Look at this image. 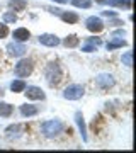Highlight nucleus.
Instances as JSON below:
<instances>
[{"label":"nucleus","mask_w":136,"mask_h":153,"mask_svg":"<svg viewBox=\"0 0 136 153\" xmlns=\"http://www.w3.org/2000/svg\"><path fill=\"white\" fill-rule=\"evenodd\" d=\"M41 129H43L44 136L53 138V136H56V134H60V133L63 131V124H61V123H60L58 119L46 121V123H43V126H41Z\"/></svg>","instance_id":"obj_1"},{"label":"nucleus","mask_w":136,"mask_h":153,"mask_svg":"<svg viewBox=\"0 0 136 153\" xmlns=\"http://www.w3.org/2000/svg\"><path fill=\"white\" fill-rule=\"evenodd\" d=\"M44 76H46V80H48L49 85H56V83L61 80L60 65H58V63H49L46 71H44Z\"/></svg>","instance_id":"obj_2"},{"label":"nucleus","mask_w":136,"mask_h":153,"mask_svg":"<svg viewBox=\"0 0 136 153\" xmlns=\"http://www.w3.org/2000/svg\"><path fill=\"white\" fill-rule=\"evenodd\" d=\"M33 68H34V65H33V61L31 60H21L16 65V75L24 78V76H27V75L33 73Z\"/></svg>","instance_id":"obj_3"},{"label":"nucleus","mask_w":136,"mask_h":153,"mask_svg":"<svg viewBox=\"0 0 136 153\" xmlns=\"http://www.w3.org/2000/svg\"><path fill=\"white\" fill-rule=\"evenodd\" d=\"M82 95H83V87L82 85H70L63 92V97L68 99V100H78Z\"/></svg>","instance_id":"obj_4"},{"label":"nucleus","mask_w":136,"mask_h":153,"mask_svg":"<svg viewBox=\"0 0 136 153\" xmlns=\"http://www.w3.org/2000/svg\"><path fill=\"white\" fill-rule=\"evenodd\" d=\"M85 26H87V29L90 33H100L104 29V24L99 17H88L87 21H85Z\"/></svg>","instance_id":"obj_5"},{"label":"nucleus","mask_w":136,"mask_h":153,"mask_svg":"<svg viewBox=\"0 0 136 153\" xmlns=\"http://www.w3.org/2000/svg\"><path fill=\"white\" fill-rule=\"evenodd\" d=\"M39 43L44 44V46L53 48V46H58V44H60V39L56 38L54 34H41V36H39Z\"/></svg>","instance_id":"obj_6"},{"label":"nucleus","mask_w":136,"mask_h":153,"mask_svg":"<svg viewBox=\"0 0 136 153\" xmlns=\"http://www.w3.org/2000/svg\"><path fill=\"white\" fill-rule=\"evenodd\" d=\"M97 85L102 88H109V87L114 85V78L111 75H107V73H102V75L97 76Z\"/></svg>","instance_id":"obj_7"},{"label":"nucleus","mask_w":136,"mask_h":153,"mask_svg":"<svg viewBox=\"0 0 136 153\" xmlns=\"http://www.w3.org/2000/svg\"><path fill=\"white\" fill-rule=\"evenodd\" d=\"M26 95L29 99H33V100H43L44 99V92L39 87H27Z\"/></svg>","instance_id":"obj_8"},{"label":"nucleus","mask_w":136,"mask_h":153,"mask_svg":"<svg viewBox=\"0 0 136 153\" xmlns=\"http://www.w3.org/2000/svg\"><path fill=\"white\" fill-rule=\"evenodd\" d=\"M7 51H9L12 56H22L24 51H26V46H24V44H19V43H10L7 46Z\"/></svg>","instance_id":"obj_9"},{"label":"nucleus","mask_w":136,"mask_h":153,"mask_svg":"<svg viewBox=\"0 0 136 153\" xmlns=\"http://www.w3.org/2000/svg\"><path fill=\"white\" fill-rule=\"evenodd\" d=\"M75 121L77 124H78V129L82 133V138H83V141H87V129H85V121H83V116L80 112H77L75 114Z\"/></svg>","instance_id":"obj_10"},{"label":"nucleus","mask_w":136,"mask_h":153,"mask_svg":"<svg viewBox=\"0 0 136 153\" xmlns=\"http://www.w3.org/2000/svg\"><path fill=\"white\" fill-rule=\"evenodd\" d=\"M99 44H100V39H88L87 43L83 44V48H82V51H85V53H90V51H95V49H97V46Z\"/></svg>","instance_id":"obj_11"},{"label":"nucleus","mask_w":136,"mask_h":153,"mask_svg":"<svg viewBox=\"0 0 136 153\" xmlns=\"http://www.w3.org/2000/svg\"><path fill=\"white\" fill-rule=\"evenodd\" d=\"M29 36H31V34H29V31H27V29H24V27L16 29V31H14V39H16V41H19V43H21V41H27V39H29Z\"/></svg>","instance_id":"obj_12"},{"label":"nucleus","mask_w":136,"mask_h":153,"mask_svg":"<svg viewBox=\"0 0 136 153\" xmlns=\"http://www.w3.org/2000/svg\"><path fill=\"white\" fill-rule=\"evenodd\" d=\"M14 112V105L7 104V102H0V116L2 117H9Z\"/></svg>","instance_id":"obj_13"},{"label":"nucleus","mask_w":136,"mask_h":153,"mask_svg":"<svg viewBox=\"0 0 136 153\" xmlns=\"http://www.w3.org/2000/svg\"><path fill=\"white\" fill-rule=\"evenodd\" d=\"M21 112L22 116H34V114H38V107L36 105H31V104H26V105H21Z\"/></svg>","instance_id":"obj_14"},{"label":"nucleus","mask_w":136,"mask_h":153,"mask_svg":"<svg viewBox=\"0 0 136 153\" xmlns=\"http://www.w3.org/2000/svg\"><path fill=\"white\" fill-rule=\"evenodd\" d=\"M9 5H10L14 10H24V9L27 7V2L26 0H10Z\"/></svg>","instance_id":"obj_15"},{"label":"nucleus","mask_w":136,"mask_h":153,"mask_svg":"<svg viewBox=\"0 0 136 153\" xmlns=\"http://www.w3.org/2000/svg\"><path fill=\"white\" fill-rule=\"evenodd\" d=\"M61 19L68 24H75L78 21V16H77L75 12H65V14H61Z\"/></svg>","instance_id":"obj_16"},{"label":"nucleus","mask_w":136,"mask_h":153,"mask_svg":"<svg viewBox=\"0 0 136 153\" xmlns=\"http://www.w3.org/2000/svg\"><path fill=\"white\" fill-rule=\"evenodd\" d=\"M10 88H12V92H22L26 88V82L24 80H14L10 83Z\"/></svg>","instance_id":"obj_17"},{"label":"nucleus","mask_w":136,"mask_h":153,"mask_svg":"<svg viewBox=\"0 0 136 153\" xmlns=\"http://www.w3.org/2000/svg\"><path fill=\"white\" fill-rule=\"evenodd\" d=\"M63 44H65L66 48H75L77 44H78V38H77L75 34H71V36H68V38L63 41Z\"/></svg>","instance_id":"obj_18"},{"label":"nucleus","mask_w":136,"mask_h":153,"mask_svg":"<svg viewBox=\"0 0 136 153\" xmlns=\"http://www.w3.org/2000/svg\"><path fill=\"white\" fill-rule=\"evenodd\" d=\"M71 4L75 7H83V9H88V7L92 5L90 0H71Z\"/></svg>","instance_id":"obj_19"},{"label":"nucleus","mask_w":136,"mask_h":153,"mask_svg":"<svg viewBox=\"0 0 136 153\" xmlns=\"http://www.w3.org/2000/svg\"><path fill=\"white\" fill-rule=\"evenodd\" d=\"M126 41L124 39H117V41H112V43H107V49H116V48H121V46H124Z\"/></svg>","instance_id":"obj_20"},{"label":"nucleus","mask_w":136,"mask_h":153,"mask_svg":"<svg viewBox=\"0 0 136 153\" xmlns=\"http://www.w3.org/2000/svg\"><path fill=\"white\" fill-rule=\"evenodd\" d=\"M123 63H124L126 66L133 65V53H131V51H126L124 55H123Z\"/></svg>","instance_id":"obj_21"},{"label":"nucleus","mask_w":136,"mask_h":153,"mask_svg":"<svg viewBox=\"0 0 136 153\" xmlns=\"http://www.w3.org/2000/svg\"><path fill=\"white\" fill-rule=\"evenodd\" d=\"M7 34H9V27L5 24H0V38H5Z\"/></svg>","instance_id":"obj_22"},{"label":"nucleus","mask_w":136,"mask_h":153,"mask_svg":"<svg viewBox=\"0 0 136 153\" xmlns=\"http://www.w3.org/2000/svg\"><path fill=\"white\" fill-rule=\"evenodd\" d=\"M16 14H10V12H9V14H5V16H4V21L5 22H16Z\"/></svg>","instance_id":"obj_23"},{"label":"nucleus","mask_w":136,"mask_h":153,"mask_svg":"<svg viewBox=\"0 0 136 153\" xmlns=\"http://www.w3.org/2000/svg\"><path fill=\"white\" fill-rule=\"evenodd\" d=\"M102 16H106V17H116V16H117V14H116V12H109V10H104V12H102Z\"/></svg>","instance_id":"obj_24"},{"label":"nucleus","mask_w":136,"mask_h":153,"mask_svg":"<svg viewBox=\"0 0 136 153\" xmlns=\"http://www.w3.org/2000/svg\"><path fill=\"white\" fill-rule=\"evenodd\" d=\"M97 4H109V0H95Z\"/></svg>","instance_id":"obj_25"},{"label":"nucleus","mask_w":136,"mask_h":153,"mask_svg":"<svg viewBox=\"0 0 136 153\" xmlns=\"http://www.w3.org/2000/svg\"><path fill=\"white\" fill-rule=\"evenodd\" d=\"M54 2H60V4H66L68 0H54Z\"/></svg>","instance_id":"obj_26"}]
</instances>
